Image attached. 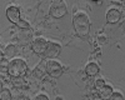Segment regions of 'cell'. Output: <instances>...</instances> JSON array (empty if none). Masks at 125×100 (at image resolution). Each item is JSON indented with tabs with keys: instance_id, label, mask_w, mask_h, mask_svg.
<instances>
[{
	"instance_id": "obj_16",
	"label": "cell",
	"mask_w": 125,
	"mask_h": 100,
	"mask_svg": "<svg viewBox=\"0 0 125 100\" xmlns=\"http://www.w3.org/2000/svg\"><path fill=\"white\" fill-rule=\"evenodd\" d=\"M18 26H20V28H29V24L28 23H25V21H21V20H20V21L16 24Z\"/></svg>"
},
{
	"instance_id": "obj_21",
	"label": "cell",
	"mask_w": 125,
	"mask_h": 100,
	"mask_svg": "<svg viewBox=\"0 0 125 100\" xmlns=\"http://www.w3.org/2000/svg\"><path fill=\"white\" fill-rule=\"evenodd\" d=\"M93 1H99V0H93Z\"/></svg>"
},
{
	"instance_id": "obj_20",
	"label": "cell",
	"mask_w": 125,
	"mask_h": 100,
	"mask_svg": "<svg viewBox=\"0 0 125 100\" xmlns=\"http://www.w3.org/2000/svg\"><path fill=\"white\" fill-rule=\"evenodd\" d=\"M3 55H4V54H3L1 51H0V60H1V59H3Z\"/></svg>"
},
{
	"instance_id": "obj_18",
	"label": "cell",
	"mask_w": 125,
	"mask_h": 100,
	"mask_svg": "<svg viewBox=\"0 0 125 100\" xmlns=\"http://www.w3.org/2000/svg\"><path fill=\"white\" fill-rule=\"evenodd\" d=\"M99 43H105V38H99Z\"/></svg>"
},
{
	"instance_id": "obj_3",
	"label": "cell",
	"mask_w": 125,
	"mask_h": 100,
	"mask_svg": "<svg viewBox=\"0 0 125 100\" xmlns=\"http://www.w3.org/2000/svg\"><path fill=\"white\" fill-rule=\"evenodd\" d=\"M68 13V8H66V3L65 0H53V3L50 5V15L55 18V19H60L62 16H65Z\"/></svg>"
},
{
	"instance_id": "obj_14",
	"label": "cell",
	"mask_w": 125,
	"mask_h": 100,
	"mask_svg": "<svg viewBox=\"0 0 125 100\" xmlns=\"http://www.w3.org/2000/svg\"><path fill=\"white\" fill-rule=\"evenodd\" d=\"M103 85H105V81H104L103 79H98L96 81H95V88L96 89H99V88H101Z\"/></svg>"
},
{
	"instance_id": "obj_10",
	"label": "cell",
	"mask_w": 125,
	"mask_h": 100,
	"mask_svg": "<svg viewBox=\"0 0 125 100\" xmlns=\"http://www.w3.org/2000/svg\"><path fill=\"white\" fill-rule=\"evenodd\" d=\"M4 58L5 59H13L16 54V46L15 45H8L4 50Z\"/></svg>"
},
{
	"instance_id": "obj_15",
	"label": "cell",
	"mask_w": 125,
	"mask_h": 100,
	"mask_svg": "<svg viewBox=\"0 0 125 100\" xmlns=\"http://www.w3.org/2000/svg\"><path fill=\"white\" fill-rule=\"evenodd\" d=\"M110 98H111V99H123V94H120V93L115 91V93H111Z\"/></svg>"
},
{
	"instance_id": "obj_6",
	"label": "cell",
	"mask_w": 125,
	"mask_h": 100,
	"mask_svg": "<svg viewBox=\"0 0 125 100\" xmlns=\"http://www.w3.org/2000/svg\"><path fill=\"white\" fill-rule=\"evenodd\" d=\"M6 18H8V20L9 21H11L13 24H18L20 20V10H19V8H16V6H9L8 9H6Z\"/></svg>"
},
{
	"instance_id": "obj_8",
	"label": "cell",
	"mask_w": 125,
	"mask_h": 100,
	"mask_svg": "<svg viewBox=\"0 0 125 100\" xmlns=\"http://www.w3.org/2000/svg\"><path fill=\"white\" fill-rule=\"evenodd\" d=\"M121 18V11L119 9L116 8H111L108 10V13H106V20H108V23L110 24H116L119 20Z\"/></svg>"
},
{
	"instance_id": "obj_7",
	"label": "cell",
	"mask_w": 125,
	"mask_h": 100,
	"mask_svg": "<svg viewBox=\"0 0 125 100\" xmlns=\"http://www.w3.org/2000/svg\"><path fill=\"white\" fill-rule=\"evenodd\" d=\"M46 45H48V40H45L44 38H38L33 41L31 49H33V51L36 53V54H44Z\"/></svg>"
},
{
	"instance_id": "obj_17",
	"label": "cell",
	"mask_w": 125,
	"mask_h": 100,
	"mask_svg": "<svg viewBox=\"0 0 125 100\" xmlns=\"http://www.w3.org/2000/svg\"><path fill=\"white\" fill-rule=\"evenodd\" d=\"M35 99H36V100H48L49 98H48L46 95H44V94H40V95L35 96Z\"/></svg>"
},
{
	"instance_id": "obj_11",
	"label": "cell",
	"mask_w": 125,
	"mask_h": 100,
	"mask_svg": "<svg viewBox=\"0 0 125 100\" xmlns=\"http://www.w3.org/2000/svg\"><path fill=\"white\" fill-rule=\"evenodd\" d=\"M99 93H100V96L101 98L106 99V98H110V95L113 93V89L109 85H103L101 88H99Z\"/></svg>"
},
{
	"instance_id": "obj_12",
	"label": "cell",
	"mask_w": 125,
	"mask_h": 100,
	"mask_svg": "<svg viewBox=\"0 0 125 100\" xmlns=\"http://www.w3.org/2000/svg\"><path fill=\"white\" fill-rule=\"evenodd\" d=\"M11 99V93L9 89H1L0 90V100H10Z\"/></svg>"
},
{
	"instance_id": "obj_2",
	"label": "cell",
	"mask_w": 125,
	"mask_h": 100,
	"mask_svg": "<svg viewBox=\"0 0 125 100\" xmlns=\"http://www.w3.org/2000/svg\"><path fill=\"white\" fill-rule=\"evenodd\" d=\"M28 71V65L24 59H13L9 61L8 66V74L11 78H21L26 74Z\"/></svg>"
},
{
	"instance_id": "obj_9",
	"label": "cell",
	"mask_w": 125,
	"mask_h": 100,
	"mask_svg": "<svg viewBox=\"0 0 125 100\" xmlns=\"http://www.w3.org/2000/svg\"><path fill=\"white\" fill-rule=\"evenodd\" d=\"M85 73H86V75H89V76H95V75H98V73H99V66H98V64H95V63H89V64L86 65V68H85Z\"/></svg>"
},
{
	"instance_id": "obj_5",
	"label": "cell",
	"mask_w": 125,
	"mask_h": 100,
	"mask_svg": "<svg viewBox=\"0 0 125 100\" xmlns=\"http://www.w3.org/2000/svg\"><path fill=\"white\" fill-rule=\"evenodd\" d=\"M60 51H61V46L58 43L48 41L46 49H45V51H44V56L48 58V59H55L56 56H59Z\"/></svg>"
},
{
	"instance_id": "obj_1",
	"label": "cell",
	"mask_w": 125,
	"mask_h": 100,
	"mask_svg": "<svg viewBox=\"0 0 125 100\" xmlns=\"http://www.w3.org/2000/svg\"><path fill=\"white\" fill-rule=\"evenodd\" d=\"M73 26L78 36L85 38L90 33V19L84 11H78L73 16Z\"/></svg>"
},
{
	"instance_id": "obj_19",
	"label": "cell",
	"mask_w": 125,
	"mask_h": 100,
	"mask_svg": "<svg viewBox=\"0 0 125 100\" xmlns=\"http://www.w3.org/2000/svg\"><path fill=\"white\" fill-rule=\"evenodd\" d=\"M1 89H3V81L0 80V90H1Z\"/></svg>"
},
{
	"instance_id": "obj_4",
	"label": "cell",
	"mask_w": 125,
	"mask_h": 100,
	"mask_svg": "<svg viewBox=\"0 0 125 100\" xmlns=\"http://www.w3.org/2000/svg\"><path fill=\"white\" fill-rule=\"evenodd\" d=\"M45 70H46V73L53 78H59L62 74V66L58 61H55V60H49L46 63Z\"/></svg>"
},
{
	"instance_id": "obj_13",
	"label": "cell",
	"mask_w": 125,
	"mask_h": 100,
	"mask_svg": "<svg viewBox=\"0 0 125 100\" xmlns=\"http://www.w3.org/2000/svg\"><path fill=\"white\" fill-rule=\"evenodd\" d=\"M8 66H9V61L6 60H0V73H8Z\"/></svg>"
}]
</instances>
